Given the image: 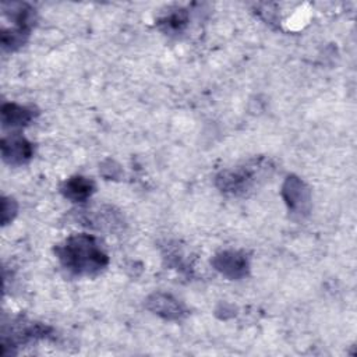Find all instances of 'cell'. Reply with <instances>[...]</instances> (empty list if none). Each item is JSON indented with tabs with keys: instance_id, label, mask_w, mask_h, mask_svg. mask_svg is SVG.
<instances>
[{
	"instance_id": "6da1fadb",
	"label": "cell",
	"mask_w": 357,
	"mask_h": 357,
	"mask_svg": "<svg viewBox=\"0 0 357 357\" xmlns=\"http://www.w3.org/2000/svg\"><path fill=\"white\" fill-rule=\"evenodd\" d=\"M56 254L67 271L81 276L100 272L109 261L98 238L84 233L70 236L56 247Z\"/></svg>"
},
{
	"instance_id": "7a4b0ae2",
	"label": "cell",
	"mask_w": 357,
	"mask_h": 357,
	"mask_svg": "<svg viewBox=\"0 0 357 357\" xmlns=\"http://www.w3.org/2000/svg\"><path fill=\"white\" fill-rule=\"evenodd\" d=\"M32 144L18 134L1 139V155L10 165H24L32 158Z\"/></svg>"
},
{
	"instance_id": "3957f363",
	"label": "cell",
	"mask_w": 357,
	"mask_h": 357,
	"mask_svg": "<svg viewBox=\"0 0 357 357\" xmlns=\"http://www.w3.org/2000/svg\"><path fill=\"white\" fill-rule=\"evenodd\" d=\"M255 181V170L252 167H241L237 170L223 172L218 177V185L225 192L240 194L248 190Z\"/></svg>"
},
{
	"instance_id": "277c9868",
	"label": "cell",
	"mask_w": 357,
	"mask_h": 357,
	"mask_svg": "<svg viewBox=\"0 0 357 357\" xmlns=\"http://www.w3.org/2000/svg\"><path fill=\"white\" fill-rule=\"evenodd\" d=\"M212 262L218 271L231 279L243 278L248 269L247 258L237 251H225L216 255Z\"/></svg>"
},
{
	"instance_id": "5b68a950",
	"label": "cell",
	"mask_w": 357,
	"mask_h": 357,
	"mask_svg": "<svg viewBox=\"0 0 357 357\" xmlns=\"http://www.w3.org/2000/svg\"><path fill=\"white\" fill-rule=\"evenodd\" d=\"M284 199L294 212L301 213L308 204V190L297 177H289L283 185Z\"/></svg>"
},
{
	"instance_id": "8992f818",
	"label": "cell",
	"mask_w": 357,
	"mask_h": 357,
	"mask_svg": "<svg viewBox=\"0 0 357 357\" xmlns=\"http://www.w3.org/2000/svg\"><path fill=\"white\" fill-rule=\"evenodd\" d=\"M93 190H95L93 181L82 176H74L66 180L61 187L63 195L75 202H82L88 199L93 192Z\"/></svg>"
},
{
	"instance_id": "52a82bcc",
	"label": "cell",
	"mask_w": 357,
	"mask_h": 357,
	"mask_svg": "<svg viewBox=\"0 0 357 357\" xmlns=\"http://www.w3.org/2000/svg\"><path fill=\"white\" fill-rule=\"evenodd\" d=\"M148 307L156 314L169 318L178 319L183 314V308L177 300L166 294H155L148 300Z\"/></svg>"
},
{
	"instance_id": "ba28073f",
	"label": "cell",
	"mask_w": 357,
	"mask_h": 357,
	"mask_svg": "<svg viewBox=\"0 0 357 357\" xmlns=\"http://www.w3.org/2000/svg\"><path fill=\"white\" fill-rule=\"evenodd\" d=\"M32 119H33V112L28 107H24L15 103H6L1 107L3 126L21 127L28 124Z\"/></svg>"
},
{
	"instance_id": "9c48e42d",
	"label": "cell",
	"mask_w": 357,
	"mask_h": 357,
	"mask_svg": "<svg viewBox=\"0 0 357 357\" xmlns=\"http://www.w3.org/2000/svg\"><path fill=\"white\" fill-rule=\"evenodd\" d=\"M160 24L165 26L166 31L169 32H177L181 31L184 28V25L187 24V13L184 10H176L174 13L169 14L167 17H165Z\"/></svg>"
}]
</instances>
